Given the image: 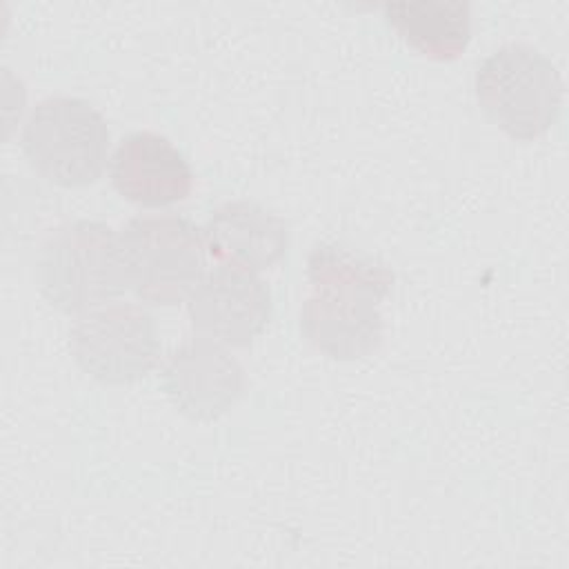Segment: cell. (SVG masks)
<instances>
[{"instance_id": "obj_1", "label": "cell", "mask_w": 569, "mask_h": 569, "mask_svg": "<svg viewBox=\"0 0 569 569\" xmlns=\"http://www.w3.org/2000/svg\"><path fill=\"white\" fill-rule=\"evenodd\" d=\"M311 293L300 307L302 336L333 360L371 356L382 342L380 300L393 271L373 256L336 242H318L307 256Z\"/></svg>"}, {"instance_id": "obj_2", "label": "cell", "mask_w": 569, "mask_h": 569, "mask_svg": "<svg viewBox=\"0 0 569 569\" xmlns=\"http://www.w3.org/2000/svg\"><path fill=\"white\" fill-rule=\"evenodd\" d=\"M42 296L64 313H82L127 289L120 233L100 220L58 227L38 256Z\"/></svg>"}, {"instance_id": "obj_3", "label": "cell", "mask_w": 569, "mask_h": 569, "mask_svg": "<svg viewBox=\"0 0 569 569\" xmlns=\"http://www.w3.org/2000/svg\"><path fill=\"white\" fill-rule=\"evenodd\" d=\"M476 100L482 113L509 138L542 136L562 109V76L536 47L507 42L476 69Z\"/></svg>"}, {"instance_id": "obj_4", "label": "cell", "mask_w": 569, "mask_h": 569, "mask_svg": "<svg viewBox=\"0 0 569 569\" xmlns=\"http://www.w3.org/2000/svg\"><path fill=\"white\" fill-rule=\"evenodd\" d=\"M20 144L27 162L44 180L60 187H84L104 171L109 127L89 100L51 96L29 113Z\"/></svg>"}, {"instance_id": "obj_5", "label": "cell", "mask_w": 569, "mask_h": 569, "mask_svg": "<svg viewBox=\"0 0 569 569\" xmlns=\"http://www.w3.org/2000/svg\"><path fill=\"white\" fill-rule=\"evenodd\" d=\"M120 240L127 289L144 302L178 305L204 276V233L184 216H136Z\"/></svg>"}, {"instance_id": "obj_6", "label": "cell", "mask_w": 569, "mask_h": 569, "mask_svg": "<svg viewBox=\"0 0 569 569\" xmlns=\"http://www.w3.org/2000/svg\"><path fill=\"white\" fill-rule=\"evenodd\" d=\"M78 367L104 385L144 378L160 358L153 316L140 305L111 302L82 311L69 329Z\"/></svg>"}, {"instance_id": "obj_7", "label": "cell", "mask_w": 569, "mask_h": 569, "mask_svg": "<svg viewBox=\"0 0 569 569\" xmlns=\"http://www.w3.org/2000/svg\"><path fill=\"white\" fill-rule=\"evenodd\" d=\"M162 389L171 405L191 420H213L227 413L247 389L240 360L209 336L182 340L162 367Z\"/></svg>"}, {"instance_id": "obj_8", "label": "cell", "mask_w": 569, "mask_h": 569, "mask_svg": "<svg viewBox=\"0 0 569 569\" xmlns=\"http://www.w3.org/2000/svg\"><path fill=\"white\" fill-rule=\"evenodd\" d=\"M271 291L256 271L222 264L202 276L187 309L198 333L229 347H247L271 320Z\"/></svg>"}, {"instance_id": "obj_9", "label": "cell", "mask_w": 569, "mask_h": 569, "mask_svg": "<svg viewBox=\"0 0 569 569\" xmlns=\"http://www.w3.org/2000/svg\"><path fill=\"white\" fill-rule=\"evenodd\" d=\"M116 191L142 207H169L189 196L193 173L169 138L153 131L124 136L109 162Z\"/></svg>"}, {"instance_id": "obj_10", "label": "cell", "mask_w": 569, "mask_h": 569, "mask_svg": "<svg viewBox=\"0 0 569 569\" xmlns=\"http://www.w3.org/2000/svg\"><path fill=\"white\" fill-rule=\"evenodd\" d=\"M202 233L216 260L249 271L273 267L289 247V224L284 218L253 200L218 204Z\"/></svg>"}, {"instance_id": "obj_11", "label": "cell", "mask_w": 569, "mask_h": 569, "mask_svg": "<svg viewBox=\"0 0 569 569\" xmlns=\"http://www.w3.org/2000/svg\"><path fill=\"white\" fill-rule=\"evenodd\" d=\"M387 22L418 53L458 58L471 40V7L465 0H411L382 4Z\"/></svg>"}]
</instances>
